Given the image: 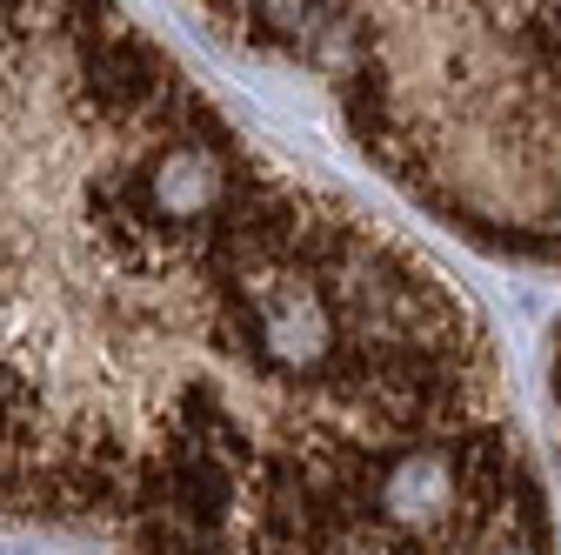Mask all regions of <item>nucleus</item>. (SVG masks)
Listing matches in <instances>:
<instances>
[{
  "mask_svg": "<svg viewBox=\"0 0 561 555\" xmlns=\"http://www.w3.org/2000/svg\"><path fill=\"white\" fill-rule=\"evenodd\" d=\"M488 315L121 0H0V522L101 555H561Z\"/></svg>",
  "mask_w": 561,
  "mask_h": 555,
  "instance_id": "1",
  "label": "nucleus"
},
{
  "mask_svg": "<svg viewBox=\"0 0 561 555\" xmlns=\"http://www.w3.org/2000/svg\"><path fill=\"white\" fill-rule=\"evenodd\" d=\"M481 254L561 268V0H187Z\"/></svg>",
  "mask_w": 561,
  "mask_h": 555,
  "instance_id": "2",
  "label": "nucleus"
},
{
  "mask_svg": "<svg viewBox=\"0 0 561 555\" xmlns=\"http://www.w3.org/2000/svg\"><path fill=\"white\" fill-rule=\"evenodd\" d=\"M541 408H548V449H554V468H561V328L548 341V395H541Z\"/></svg>",
  "mask_w": 561,
  "mask_h": 555,
  "instance_id": "3",
  "label": "nucleus"
}]
</instances>
